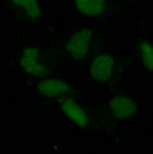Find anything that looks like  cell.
Returning a JSON list of instances; mask_svg holds the SVG:
<instances>
[{
    "label": "cell",
    "instance_id": "1",
    "mask_svg": "<svg viewBox=\"0 0 153 154\" xmlns=\"http://www.w3.org/2000/svg\"><path fill=\"white\" fill-rule=\"evenodd\" d=\"M2 37L5 54L0 69L6 79L30 83L42 77L70 72L43 35L9 25Z\"/></svg>",
    "mask_w": 153,
    "mask_h": 154
},
{
    "label": "cell",
    "instance_id": "2",
    "mask_svg": "<svg viewBox=\"0 0 153 154\" xmlns=\"http://www.w3.org/2000/svg\"><path fill=\"white\" fill-rule=\"evenodd\" d=\"M56 120L71 134L88 142L102 140L108 145L125 143V130L114 123L96 99V93L84 83L60 102Z\"/></svg>",
    "mask_w": 153,
    "mask_h": 154
},
{
    "label": "cell",
    "instance_id": "3",
    "mask_svg": "<svg viewBox=\"0 0 153 154\" xmlns=\"http://www.w3.org/2000/svg\"><path fill=\"white\" fill-rule=\"evenodd\" d=\"M40 35L51 43L63 66L73 74L81 71L114 38L108 28H99L81 19L67 22L63 17L57 19Z\"/></svg>",
    "mask_w": 153,
    "mask_h": 154
},
{
    "label": "cell",
    "instance_id": "4",
    "mask_svg": "<svg viewBox=\"0 0 153 154\" xmlns=\"http://www.w3.org/2000/svg\"><path fill=\"white\" fill-rule=\"evenodd\" d=\"M82 83L97 93L139 88L136 79L132 34L124 32L121 40L113 38L82 68Z\"/></svg>",
    "mask_w": 153,
    "mask_h": 154
},
{
    "label": "cell",
    "instance_id": "5",
    "mask_svg": "<svg viewBox=\"0 0 153 154\" xmlns=\"http://www.w3.org/2000/svg\"><path fill=\"white\" fill-rule=\"evenodd\" d=\"M76 74H54L42 77L30 83H16L19 102H25L28 111L34 117L42 120H56V111L60 102L74 89H78L82 82L74 77Z\"/></svg>",
    "mask_w": 153,
    "mask_h": 154
},
{
    "label": "cell",
    "instance_id": "6",
    "mask_svg": "<svg viewBox=\"0 0 153 154\" xmlns=\"http://www.w3.org/2000/svg\"><path fill=\"white\" fill-rule=\"evenodd\" d=\"M94 93L99 105L105 111V114L125 131L129 128H138L142 123L153 99L150 91L136 88Z\"/></svg>",
    "mask_w": 153,
    "mask_h": 154
},
{
    "label": "cell",
    "instance_id": "7",
    "mask_svg": "<svg viewBox=\"0 0 153 154\" xmlns=\"http://www.w3.org/2000/svg\"><path fill=\"white\" fill-rule=\"evenodd\" d=\"M0 9L8 16L9 25L36 34H43L62 17V11L49 0H0Z\"/></svg>",
    "mask_w": 153,
    "mask_h": 154
},
{
    "label": "cell",
    "instance_id": "8",
    "mask_svg": "<svg viewBox=\"0 0 153 154\" xmlns=\"http://www.w3.org/2000/svg\"><path fill=\"white\" fill-rule=\"evenodd\" d=\"M62 8L78 19L107 28L132 17V9L124 0H60Z\"/></svg>",
    "mask_w": 153,
    "mask_h": 154
},
{
    "label": "cell",
    "instance_id": "9",
    "mask_svg": "<svg viewBox=\"0 0 153 154\" xmlns=\"http://www.w3.org/2000/svg\"><path fill=\"white\" fill-rule=\"evenodd\" d=\"M132 43L138 85L148 89L153 83V31L150 19L141 11L132 12Z\"/></svg>",
    "mask_w": 153,
    "mask_h": 154
},
{
    "label": "cell",
    "instance_id": "10",
    "mask_svg": "<svg viewBox=\"0 0 153 154\" xmlns=\"http://www.w3.org/2000/svg\"><path fill=\"white\" fill-rule=\"evenodd\" d=\"M16 102H19V93L14 80L11 79H5L0 80V116L12 111Z\"/></svg>",
    "mask_w": 153,
    "mask_h": 154
},
{
    "label": "cell",
    "instance_id": "11",
    "mask_svg": "<svg viewBox=\"0 0 153 154\" xmlns=\"http://www.w3.org/2000/svg\"><path fill=\"white\" fill-rule=\"evenodd\" d=\"M136 130H138V136L141 137L145 143H148V146L153 152V99H151V103L148 106L145 119L142 120V123L139 125Z\"/></svg>",
    "mask_w": 153,
    "mask_h": 154
},
{
    "label": "cell",
    "instance_id": "12",
    "mask_svg": "<svg viewBox=\"0 0 153 154\" xmlns=\"http://www.w3.org/2000/svg\"><path fill=\"white\" fill-rule=\"evenodd\" d=\"M129 8H135L136 11H142L148 6H153V0H124Z\"/></svg>",
    "mask_w": 153,
    "mask_h": 154
},
{
    "label": "cell",
    "instance_id": "13",
    "mask_svg": "<svg viewBox=\"0 0 153 154\" xmlns=\"http://www.w3.org/2000/svg\"><path fill=\"white\" fill-rule=\"evenodd\" d=\"M9 26V20H8V16L5 14V12L0 9V35H2L5 32V29Z\"/></svg>",
    "mask_w": 153,
    "mask_h": 154
},
{
    "label": "cell",
    "instance_id": "14",
    "mask_svg": "<svg viewBox=\"0 0 153 154\" xmlns=\"http://www.w3.org/2000/svg\"><path fill=\"white\" fill-rule=\"evenodd\" d=\"M3 54H5V43H3V37L0 35V63H2Z\"/></svg>",
    "mask_w": 153,
    "mask_h": 154
},
{
    "label": "cell",
    "instance_id": "15",
    "mask_svg": "<svg viewBox=\"0 0 153 154\" xmlns=\"http://www.w3.org/2000/svg\"><path fill=\"white\" fill-rule=\"evenodd\" d=\"M5 79V75H3V72H2V69H0V80H3Z\"/></svg>",
    "mask_w": 153,
    "mask_h": 154
}]
</instances>
